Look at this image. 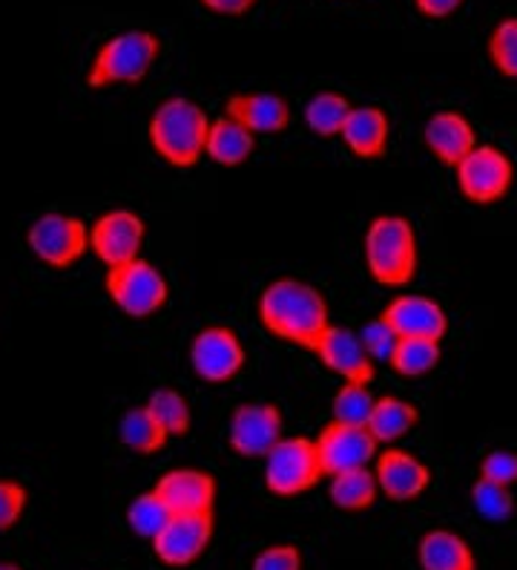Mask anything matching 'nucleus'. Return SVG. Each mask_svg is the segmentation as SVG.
<instances>
[{
	"instance_id": "2",
	"label": "nucleus",
	"mask_w": 517,
	"mask_h": 570,
	"mask_svg": "<svg viewBox=\"0 0 517 570\" xmlns=\"http://www.w3.org/2000/svg\"><path fill=\"white\" fill-rule=\"evenodd\" d=\"M207 130L210 116L185 96L165 98L147 121L150 147L172 167H193L205 159Z\"/></svg>"
},
{
	"instance_id": "13",
	"label": "nucleus",
	"mask_w": 517,
	"mask_h": 570,
	"mask_svg": "<svg viewBox=\"0 0 517 570\" xmlns=\"http://www.w3.org/2000/svg\"><path fill=\"white\" fill-rule=\"evenodd\" d=\"M282 435L285 417L276 404H241L230 415L228 444L239 459L262 461Z\"/></svg>"
},
{
	"instance_id": "27",
	"label": "nucleus",
	"mask_w": 517,
	"mask_h": 570,
	"mask_svg": "<svg viewBox=\"0 0 517 570\" xmlns=\"http://www.w3.org/2000/svg\"><path fill=\"white\" fill-rule=\"evenodd\" d=\"M147 410L152 412V417L159 421L161 430L170 435V439H181L193 426V410L187 404V397L179 390H170V386H161V390H152L147 397Z\"/></svg>"
},
{
	"instance_id": "14",
	"label": "nucleus",
	"mask_w": 517,
	"mask_h": 570,
	"mask_svg": "<svg viewBox=\"0 0 517 570\" xmlns=\"http://www.w3.org/2000/svg\"><path fill=\"white\" fill-rule=\"evenodd\" d=\"M310 355L317 357L328 372L342 377V383H366V386H371L374 372H377V363L368 357L359 334L354 328L334 326V323L325 328L317 346L310 348Z\"/></svg>"
},
{
	"instance_id": "37",
	"label": "nucleus",
	"mask_w": 517,
	"mask_h": 570,
	"mask_svg": "<svg viewBox=\"0 0 517 570\" xmlns=\"http://www.w3.org/2000/svg\"><path fill=\"white\" fill-rule=\"evenodd\" d=\"M259 0H201L207 12L221 14V18H241V14L253 12Z\"/></svg>"
},
{
	"instance_id": "11",
	"label": "nucleus",
	"mask_w": 517,
	"mask_h": 570,
	"mask_svg": "<svg viewBox=\"0 0 517 570\" xmlns=\"http://www.w3.org/2000/svg\"><path fill=\"white\" fill-rule=\"evenodd\" d=\"M147 239L145 219L130 208L103 210L90 225V250L103 263V268L130 263L141 257Z\"/></svg>"
},
{
	"instance_id": "10",
	"label": "nucleus",
	"mask_w": 517,
	"mask_h": 570,
	"mask_svg": "<svg viewBox=\"0 0 517 570\" xmlns=\"http://www.w3.org/2000/svg\"><path fill=\"white\" fill-rule=\"evenodd\" d=\"M248 363L239 334L228 326H207L190 343V366L205 383H230Z\"/></svg>"
},
{
	"instance_id": "8",
	"label": "nucleus",
	"mask_w": 517,
	"mask_h": 570,
	"mask_svg": "<svg viewBox=\"0 0 517 570\" xmlns=\"http://www.w3.org/2000/svg\"><path fill=\"white\" fill-rule=\"evenodd\" d=\"M216 535V513H172L152 539V553L165 568H190L207 553Z\"/></svg>"
},
{
	"instance_id": "17",
	"label": "nucleus",
	"mask_w": 517,
	"mask_h": 570,
	"mask_svg": "<svg viewBox=\"0 0 517 570\" xmlns=\"http://www.w3.org/2000/svg\"><path fill=\"white\" fill-rule=\"evenodd\" d=\"M388 326L400 337H428V341H443L448 328V317L437 299L422 297V294H400L382 308Z\"/></svg>"
},
{
	"instance_id": "21",
	"label": "nucleus",
	"mask_w": 517,
	"mask_h": 570,
	"mask_svg": "<svg viewBox=\"0 0 517 570\" xmlns=\"http://www.w3.org/2000/svg\"><path fill=\"white\" fill-rule=\"evenodd\" d=\"M417 562L422 570H477L475 550L460 533L446 528L428 530L417 544Z\"/></svg>"
},
{
	"instance_id": "38",
	"label": "nucleus",
	"mask_w": 517,
	"mask_h": 570,
	"mask_svg": "<svg viewBox=\"0 0 517 570\" xmlns=\"http://www.w3.org/2000/svg\"><path fill=\"white\" fill-rule=\"evenodd\" d=\"M466 0H414L417 12L431 18V21H443V18H451L457 9L463 7Z\"/></svg>"
},
{
	"instance_id": "30",
	"label": "nucleus",
	"mask_w": 517,
	"mask_h": 570,
	"mask_svg": "<svg viewBox=\"0 0 517 570\" xmlns=\"http://www.w3.org/2000/svg\"><path fill=\"white\" fill-rule=\"evenodd\" d=\"M170 515L172 513L159 499V493L150 488L127 504V528L141 535V539H147V542H152L161 533V528L170 522Z\"/></svg>"
},
{
	"instance_id": "12",
	"label": "nucleus",
	"mask_w": 517,
	"mask_h": 570,
	"mask_svg": "<svg viewBox=\"0 0 517 570\" xmlns=\"http://www.w3.org/2000/svg\"><path fill=\"white\" fill-rule=\"evenodd\" d=\"M314 446L325 479L357 466H371L379 452L377 439L368 432V426L339 424V421H328L314 439Z\"/></svg>"
},
{
	"instance_id": "33",
	"label": "nucleus",
	"mask_w": 517,
	"mask_h": 570,
	"mask_svg": "<svg viewBox=\"0 0 517 570\" xmlns=\"http://www.w3.org/2000/svg\"><path fill=\"white\" fill-rule=\"evenodd\" d=\"M357 334H359V341H362V346H366L368 357H371L374 363L391 361L394 346H397V341H400V334L388 326L382 314H379V317H374V321H368Z\"/></svg>"
},
{
	"instance_id": "6",
	"label": "nucleus",
	"mask_w": 517,
	"mask_h": 570,
	"mask_svg": "<svg viewBox=\"0 0 517 570\" xmlns=\"http://www.w3.org/2000/svg\"><path fill=\"white\" fill-rule=\"evenodd\" d=\"M262 481L276 499H297L325 481L314 439L282 435V441L262 459Z\"/></svg>"
},
{
	"instance_id": "3",
	"label": "nucleus",
	"mask_w": 517,
	"mask_h": 570,
	"mask_svg": "<svg viewBox=\"0 0 517 570\" xmlns=\"http://www.w3.org/2000/svg\"><path fill=\"white\" fill-rule=\"evenodd\" d=\"M161 56L159 36L147 29H127L110 41H103L92 56L87 70L90 90H112V87H136L150 76Z\"/></svg>"
},
{
	"instance_id": "24",
	"label": "nucleus",
	"mask_w": 517,
	"mask_h": 570,
	"mask_svg": "<svg viewBox=\"0 0 517 570\" xmlns=\"http://www.w3.org/2000/svg\"><path fill=\"white\" fill-rule=\"evenodd\" d=\"M420 421V412L417 406L402 401L397 395H386L377 397V404H374L371 417H368V432H371L377 444H397L400 439H406L408 432L417 426Z\"/></svg>"
},
{
	"instance_id": "35",
	"label": "nucleus",
	"mask_w": 517,
	"mask_h": 570,
	"mask_svg": "<svg viewBox=\"0 0 517 570\" xmlns=\"http://www.w3.org/2000/svg\"><path fill=\"white\" fill-rule=\"evenodd\" d=\"M29 493L12 479H0V530H12L23 519Z\"/></svg>"
},
{
	"instance_id": "4",
	"label": "nucleus",
	"mask_w": 517,
	"mask_h": 570,
	"mask_svg": "<svg viewBox=\"0 0 517 570\" xmlns=\"http://www.w3.org/2000/svg\"><path fill=\"white\" fill-rule=\"evenodd\" d=\"M366 268L379 285H408L417 274V234L406 216H374L362 239Z\"/></svg>"
},
{
	"instance_id": "19",
	"label": "nucleus",
	"mask_w": 517,
	"mask_h": 570,
	"mask_svg": "<svg viewBox=\"0 0 517 570\" xmlns=\"http://www.w3.org/2000/svg\"><path fill=\"white\" fill-rule=\"evenodd\" d=\"M422 141L443 165L457 167L466 156L477 147V136L471 121L455 110L435 112L431 119L426 121V130H422Z\"/></svg>"
},
{
	"instance_id": "23",
	"label": "nucleus",
	"mask_w": 517,
	"mask_h": 570,
	"mask_svg": "<svg viewBox=\"0 0 517 570\" xmlns=\"http://www.w3.org/2000/svg\"><path fill=\"white\" fill-rule=\"evenodd\" d=\"M328 501L345 513H362L379 499V484L374 466H357L345 473L328 475Z\"/></svg>"
},
{
	"instance_id": "31",
	"label": "nucleus",
	"mask_w": 517,
	"mask_h": 570,
	"mask_svg": "<svg viewBox=\"0 0 517 570\" xmlns=\"http://www.w3.org/2000/svg\"><path fill=\"white\" fill-rule=\"evenodd\" d=\"M471 504H475L477 513L486 519V522H509L515 515V495L511 488H500V484H491V481H477L471 488Z\"/></svg>"
},
{
	"instance_id": "16",
	"label": "nucleus",
	"mask_w": 517,
	"mask_h": 570,
	"mask_svg": "<svg viewBox=\"0 0 517 570\" xmlns=\"http://www.w3.org/2000/svg\"><path fill=\"white\" fill-rule=\"evenodd\" d=\"M374 475H377L379 495L391 501H414L420 499L431 484V470L422 464L417 455L397 446L377 452L374 459Z\"/></svg>"
},
{
	"instance_id": "18",
	"label": "nucleus",
	"mask_w": 517,
	"mask_h": 570,
	"mask_svg": "<svg viewBox=\"0 0 517 570\" xmlns=\"http://www.w3.org/2000/svg\"><path fill=\"white\" fill-rule=\"evenodd\" d=\"M225 116L253 136H276L290 125L288 101L276 92H236L225 105Z\"/></svg>"
},
{
	"instance_id": "28",
	"label": "nucleus",
	"mask_w": 517,
	"mask_h": 570,
	"mask_svg": "<svg viewBox=\"0 0 517 570\" xmlns=\"http://www.w3.org/2000/svg\"><path fill=\"white\" fill-rule=\"evenodd\" d=\"M440 363V341L428 337H400L388 366L402 377H422Z\"/></svg>"
},
{
	"instance_id": "22",
	"label": "nucleus",
	"mask_w": 517,
	"mask_h": 570,
	"mask_svg": "<svg viewBox=\"0 0 517 570\" xmlns=\"http://www.w3.org/2000/svg\"><path fill=\"white\" fill-rule=\"evenodd\" d=\"M256 136L248 132L233 119L221 116V119H210V130H207L205 156L221 167H239L253 156Z\"/></svg>"
},
{
	"instance_id": "5",
	"label": "nucleus",
	"mask_w": 517,
	"mask_h": 570,
	"mask_svg": "<svg viewBox=\"0 0 517 570\" xmlns=\"http://www.w3.org/2000/svg\"><path fill=\"white\" fill-rule=\"evenodd\" d=\"M103 288H107L118 312L132 317V321H147L152 314H159L170 299L167 277L145 257L107 268Z\"/></svg>"
},
{
	"instance_id": "39",
	"label": "nucleus",
	"mask_w": 517,
	"mask_h": 570,
	"mask_svg": "<svg viewBox=\"0 0 517 570\" xmlns=\"http://www.w3.org/2000/svg\"><path fill=\"white\" fill-rule=\"evenodd\" d=\"M0 570H23L21 564H12V562H0Z\"/></svg>"
},
{
	"instance_id": "9",
	"label": "nucleus",
	"mask_w": 517,
	"mask_h": 570,
	"mask_svg": "<svg viewBox=\"0 0 517 570\" xmlns=\"http://www.w3.org/2000/svg\"><path fill=\"white\" fill-rule=\"evenodd\" d=\"M460 194L475 205L500 203L511 188L515 167L500 147L477 145L460 165L455 167Z\"/></svg>"
},
{
	"instance_id": "36",
	"label": "nucleus",
	"mask_w": 517,
	"mask_h": 570,
	"mask_svg": "<svg viewBox=\"0 0 517 570\" xmlns=\"http://www.w3.org/2000/svg\"><path fill=\"white\" fill-rule=\"evenodd\" d=\"M480 479L500 484V488H511L517 484V452L495 450L489 452L480 464Z\"/></svg>"
},
{
	"instance_id": "29",
	"label": "nucleus",
	"mask_w": 517,
	"mask_h": 570,
	"mask_svg": "<svg viewBox=\"0 0 517 570\" xmlns=\"http://www.w3.org/2000/svg\"><path fill=\"white\" fill-rule=\"evenodd\" d=\"M374 404H377V395L371 392V386H366V383H342L334 392L331 421L351 426H368Z\"/></svg>"
},
{
	"instance_id": "34",
	"label": "nucleus",
	"mask_w": 517,
	"mask_h": 570,
	"mask_svg": "<svg viewBox=\"0 0 517 570\" xmlns=\"http://www.w3.org/2000/svg\"><path fill=\"white\" fill-rule=\"evenodd\" d=\"M250 570H302V550L288 542L268 544L256 553Z\"/></svg>"
},
{
	"instance_id": "26",
	"label": "nucleus",
	"mask_w": 517,
	"mask_h": 570,
	"mask_svg": "<svg viewBox=\"0 0 517 570\" xmlns=\"http://www.w3.org/2000/svg\"><path fill=\"white\" fill-rule=\"evenodd\" d=\"M348 112H351V101L342 92L322 90L305 101L302 119L305 127L314 136H319V139H337L345 127V119H348Z\"/></svg>"
},
{
	"instance_id": "32",
	"label": "nucleus",
	"mask_w": 517,
	"mask_h": 570,
	"mask_svg": "<svg viewBox=\"0 0 517 570\" xmlns=\"http://www.w3.org/2000/svg\"><path fill=\"white\" fill-rule=\"evenodd\" d=\"M489 61L497 72L517 81V18H504L489 36Z\"/></svg>"
},
{
	"instance_id": "1",
	"label": "nucleus",
	"mask_w": 517,
	"mask_h": 570,
	"mask_svg": "<svg viewBox=\"0 0 517 570\" xmlns=\"http://www.w3.org/2000/svg\"><path fill=\"white\" fill-rule=\"evenodd\" d=\"M256 314L265 332L274 334L276 341L299 346L305 352L317 346L325 328L331 326V312L322 292L294 277H279L265 285Z\"/></svg>"
},
{
	"instance_id": "15",
	"label": "nucleus",
	"mask_w": 517,
	"mask_h": 570,
	"mask_svg": "<svg viewBox=\"0 0 517 570\" xmlns=\"http://www.w3.org/2000/svg\"><path fill=\"white\" fill-rule=\"evenodd\" d=\"M152 490L159 493L170 513H216L219 484L207 470L199 466H179L167 470Z\"/></svg>"
},
{
	"instance_id": "7",
	"label": "nucleus",
	"mask_w": 517,
	"mask_h": 570,
	"mask_svg": "<svg viewBox=\"0 0 517 570\" xmlns=\"http://www.w3.org/2000/svg\"><path fill=\"white\" fill-rule=\"evenodd\" d=\"M27 245L49 268H72L90 250V228L69 214H43L27 230Z\"/></svg>"
},
{
	"instance_id": "20",
	"label": "nucleus",
	"mask_w": 517,
	"mask_h": 570,
	"mask_svg": "<svg viewBox=\"0 0 517 570\" xmlns=\"http://www.w3.org/2000/svg\"><path fill=\"white\" fill-rule=\"evenodd\" d=\"M388 136H391V121H388L386 110H379L374 105L351 107L342 132H339L342 145L357 159H379V156L386 154Z\"/></svg>"
},
{
	"instance_id": "25",
	"label": "nucleus",
	"mask_w": 517,
	"mask_h": 570,
	"mask_svg": "<svg viewBox=\"0 0 517 570\" xmlns=\"http://www.w3.org/2000/svg\"><path fill=\"white\" fill-rule=\"evenodd\" d=\"M118 439L136 455H156L167 446L170 435L161 430V424L152 417V412L145 404L136 410H127L118 421Z\"/></svg>"
}]
</instances>
